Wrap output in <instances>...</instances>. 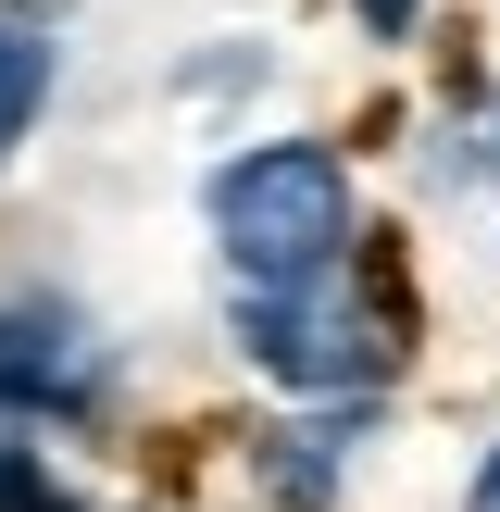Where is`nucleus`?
Listing matches in <instances>:
<instances>
[{"label": "nucleus", "mask_w": 500, "mask_h": 512, "mask_svg": "<svg viewBox=\"0 0 500 512\" xmlns=\"http://www.w3.org/2000/svg\"><path fill=\"white\" fill-rule=\"evenodd\" d=\"M0 512H75V500L38 475V450H25V438H0Z\"/></svg>", "instance_id": "20e7f679"}, {"label": "nucleus", "mask_w": 500, "mask_h": 512, "mask_svg": "<svg viewBox=\"0 0 500 512\" xmlns=\"http://www.w3.org/2000/svg\"><path fill=\"white\" fill-rule=\"evenodd\" d=\"M363 238V200H350V163L325 138H263L213 175V250L238 288H288V275L338 263Z\"/></svg>", "instance_id": "f03ea898"}, {"label": "nucleus", "mask_w": 500, "mask_h": 512, "mask_svg": "<svg viewBox=\"0 0 500 512\" xmlns=\"http://www.w3.org/2000/svg\"><path fill=\"white\" fill-rule=\"evenodd\" d=\"M38 100H50V38H38V25H13V13H0V163L25 150V125H38Z\"/></svg>", "instance_id": "7ed1b4c3"}, {"label": "nucleus", "mask_w": 500, "mask_h": 512, "mask_svg": "<svg viewBox=\"0 0 500 512\" xmlns=\"http://www.w3.org/2000/svg\"><path fill=\"white\" fill-rule=\"evenodd\" d=\"M463 512H500V450L475 463V488H463Z\"/></svg>", "instance_id": "423d86ee"}, {"label": "nucleus", "mask_w": 500, "mask_h": 512, "mask_svg": "<svg viewBox=\"0 0 500 512\" xmlns=\"http://www.w3.org/2000/svg\"><path fill=\"white\" fill-rule=\"evenodd\" d=\"M350 13H363V38H413V25H425V0H350Z\"/></svg>", "instance_id": "39448f33"}, {"label": "nucleus", "mask_w": 500, "mask_h": 512, "mask_svg": "<svg viewBox=\"0 0 500 512\" xmlns=\"http://www.w3.org/2000/svg\"><path fill=\"white\" fill-rule=\"evenodd\" d=\"M238 350L275 375V388H388L400 350H413V288H400V250L388 238H350L338 263L288 275V288H238Z\"/></svg>", "instance_id": "f257e3e1"}]
</instances>
